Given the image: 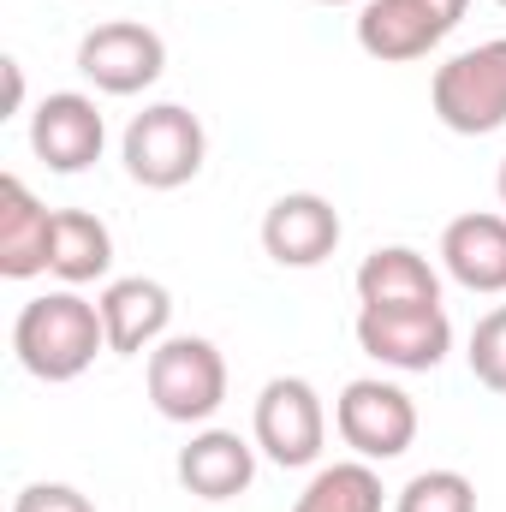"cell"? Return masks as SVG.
Instances as JSON below:
<instances>
[{
  "label": "cell",
  "mask_w": 506,
  "mask_h": 512,
  "mask_svg": "<svg viewBox=\"0 0 506 512\" xmlns=\"http://www.w3.org/2000/svg\"><path fill=\"white\" fill-rule=\"evenodd\" d=\"M316 6H364V0H316Z\"/></svg>",
  "instance_id": "cell-25"
},
{
  "label": "cell",
  "mask_w": 506,
  "mask_h": 512,
  "mask_svg": "<svg viewBox=\"0 0 506 512\" xmlns=\"http://www.w3.org/2000/svg\"><path fill=\"white\" fill-rule=\"evenodd\" d=\"M114 268V233L90 209H54V239H48V274L60 286H90Z\"/></svg>",
  "instance_id": "cell-17"
},
{
  "label": "cell",
  "mask_w": 506,
  "mask_h": 512,
  "mask_svg": "<svg viewBox=\"0 0 506 512\" xmlns=\"http://www.w3.org/2000/svg\"><path fill=\"white\" fill-rule=\"evenodd\" d=\"M465 358H471V376L489 393H506V304H495L489 316H477Z\"/></svg>",
  "instance_id": "cell-20"
},
{
  "label": "cell",
  "mask_w": 506,
  "mask_h": 512,
  "mask_svg": "<svg viewBox=\"0 0 506 512\" xmlns=\"http://www.w3.org/2000/svg\"><path fill=\"white\" fill-rule=\"evenodd\" d=\"M429 108L453 137H489L506 126V36L477 42L435 66Z\"/></svg>",
  "instance_id": "cell-4"
},
{
  "label": "cell",
  "mask_w": 506,
  "mask_h": 512,
  "mask_svg": "<svg viewBox=\"0 0 506 512\" xmlns=\"http://www.w3.org/2000/svg\"><path fill=\"white\" fill-rule=\"evenodd\" d=\"M48 239H54V209L18 179H0V274L6 280H36L48 274Z\"/></svg>",
  "instance_id": "cell-15"
},
{
  "label": "cell",
  "mask_w": 506,
  "mask_h": 512,
  "mask_svg": "<svg viewBox=\"0 0 506 512\" xmlns=\"http://www.w3.org/2000/svg\"><path fill=\"white\" fill-rule=\"evenodd\" d=\"M495 6H506V0H495Z\"/></svg>",
  "instance_id": "cell-26"
},
{
  "label": "cell",
  "mask_w": 506,
  "mask_h": 512,
  "mask_svg": "<svg viewBox=\"0 0 506 512\" xmlns=\"http://www.w3.org/2000/svg\"><path fill=\"white\" fill-rule=\"evenodd\" d=\"M12 352L36 382H78L102 352H108V328H102V304H90L78 286L42 292L18 310L12 322Z\"/></svg>",
  "instance_id": "cell-1"
},
{
  "label": "cell",
  "mask_w": 506,
  "mask_h": 512,
  "mask_svg": "<svg viewBox=\"0 0 506 512\" xmlns=\"http://www.w3.org/2000/svg\"><path fill=\"white\" fill-rule=\"evenodd\" d=\"M120 161L143 191H179L203 173L209 161V131L191 108L179 102H155L143 114H131L126 137H120Z\"/></svg>",
  "instance_id": "cell-3"
},
{
  "label": "cell",
  "mask_w": 506,
  "mask_h": 512,
  "mask_svg": "<svg viewBox=\"0 0 506 512\" xmlns=\"http://www.w3.org/2000/svg\"><path fill=\"white\" fill-rule=\"evenodd\" d=\"M453 36V24L429 0H364L358 6V48L381 66H405L435 54Z\"/></svg>",
  "instance_id": "cell-12"
},
{
  "label": "cell",
  "mask_w": 506,
  "mask_h": 512,
  "mask_svg": "<svg viewBox=\"0 0 506 512\" xmlns=\"http://www.w3.org/2000/svg\"><path fill=\"white\" fill-rule=\"evenodd\" d=\"M102 143H108V126H102V108L96 96L84 90H54L36 102L30 114V149L48 173H84L102 161Z\"/></svg>",
  "instance_id": "cell-9"
},
{
  "label": "cell",
  "mask_w": 506,
  "mask_h": 512,
  "mask_svg": "<svg viewBox=\"0 0 506 512\" xmlns=\"http://www.w3.org/2000/svg\"><path fill=\"white\" fill-rule=\"evenodd\" d=\"M381 507H387V489H381L370 459H334V465H322L304 483V495L292 501V512H381Z\"/></svg>",
  "instance_id": "cell-18"
},
{
  "label": "cell",
  "mask_w": 506,
  "mask_h": 512,
  "mask_svg": "<svg viewBox=\"0 0 506 512\" xmlns=\"http://www.w3.org/2000/svg\"><path fill=\"white\" fill-rule=\"evenodd\" d=\"M334 429L352 447V459L387 465V459L411 453V441H417V399L399 382L358 376V382L340 387V399H334Z\"/></svg>",
  "instance_id": "cell-7"
},
{
  "label": "cell",
  "mask_w": 506,
  "mask_h": 512,
  "mask_svg": "<svg viewBox=\"0 0 506 512\" xmlns=\"http://www.w3.org/2000/svg\"><path fill=\"white\" fill-rule=\"evenodd\" d=\"M251 441L256 453L280 471H310L328 447V405L304 376H274L256 393V417H251Z\"/></svg>",
  "instance_id": "cell-5"
},
{
  "label": "cell",
  "mask_w": 506,
  "mask_h": 512,
  "mask_svg": "<svg viewBox=\"0 0 506 512\" xmlns=\"http://www.w3.org/2000/svg\"><path fill=\"white\" fill-rule=\"evenodd\" d=\"M0 72H6V114H18L24 108V66L18 60H0Z\"/></svg>",
  "instance_id": "cell-22"
},
{
  "label": "cell",
  "mask_w": 506,
  "mask_h": 512,
  "mask_svg": "<svg viewBox=\"0 0 506 512\" xmlns=\"http://www.w3.org/2000/svg\"><path fill=\"white\" fill-rule=\"evenodd\" d=\"M358 304H441L435 262L411 245H376L358 262Z\"/></svg>",
  "instance_id": "cell-16"
},
{
  "label": "cell",
  "mask_w": 506,
  "mask_h": 512,
  "mask_svg": "<svg viewBox=\"0 0 506 512\" xmlns=\"http://www.w3.org/2000/svg\"><path fill=\"white\" fill-rule=\"evenodd\" d=\"M102 328H108V352L114 358H143L167 340L173 328V292L149 274H120L102 286Z\"/></svg>",
  "instance_id": "cell-11"
},
{
  "label": "cell",
  "mask_w": 506,
  "mask_h": 512,
  "mask_svg": "<svg viewBox=\"0 0 506 512\" xmlns=\"http://www.w3.org/2000/svg\"><path fill=\"white\" fill-rule=\"evenodd\" d=\"M78 72L102 90V96H143L149 84H161L167 72V42L161 30L137 24V18H108L96 30H84L78 42Z\"/></svg>",
  "instance_id": "cell-8"
},
{
  "label": "cell",
  "mask_w": 506,
  "mask_h": 512,
  "mask_svg": "<svg viewBox=\"0 0 506 512\" xmlns=\"http://www.w3.org/2000/svg\"><path fill=\"white\" fill-rule=\"evenodd\" d=\"M12 512H96V501L72 483H24L12 495Z\"/></svg>",
  "instance_id": "cell-21"
},
{
  "label": "cell",
  "mask_w": 506,
  "mask_h": 512,
  "mask_svg": "<svg viewBox=\"0 0 506 512\" xmlns=\"http://www.w3.org/2000/svg\"><path fill=\"white\" fill-rule=\"evenodd\" d=\"M340 233H346L340 209L328 197H316V191H286L262 215V251L280 268H322L340 251Z\"/></svg>",
  "instance_id": "cell-10"
},
{
  "label": "cell",
  "mask_w": 506,
  "mask_h": 512,
  "mask_svg": "<svg viewBox=\"0 0 506 512\" xmlns=\"http://www.w3.org/2000/svg\"><path fill=\"white\" fill-rule=\"evenodd\" d=\"M495 191H501V209H506V161H501V173H495Z\"/></svg>",
  "instance_id": "cell-24"
},
{
  "label": "cell",
  "mask_w": 506,
  "mask_h": 512,
  "mask_svg": "<svg viewBox=\"0 0 506 512\" xmlns=\"http://www.w3.org/2000/svg\"><path fill=\"white\" fill-rule=\"evenodd\" d=\"M429 6H435V12H441L453 30H459V18H465V6H471V0H429Z\"/></svg>",
  "instance_id": "cell-23"
},
{
  "label": "cell",
  "mask_w": 506,
  "mask_h": 512,
  "mask_svg": "<svg viewBox=\"0 0 506 512\" xmlns=\"http://www.w3.org/2000/svg\"><path fill=\"white\" fill-rule=\"evenodd\" d=\"M393 512H477V483L453 465H435V471H417L399 495Z\"/></svg>",
  "instance_id": "cell-19"
},
{
  "label": "cell",
  "mask_w": 506,
  "mask_h": 512,
  "mask_svg": "<svg viewBox=\"0 0 506 512\" xmlns=\"http://www.w3.org/2000/svg\"><path fill=\"white\" fill-rule=\"evenodd\" d=\"M173 471L197 501H239L256 483V441H245L239 429H197L179 447Z\"/></svg>",
  "instance_id": "cell-13"
},
{
  "label": "cell",
  "mask_w": 506,
  "mask_h": 512,
  "mask_svg": "<svg viewBox=\"0 0 506 512\" xmlns=\"http://www.w3.org/2000/svg\"><path fill=\"white\" fill-rule=\"evenodd\" d=\"M441 268L465 292H506V215L495 209L453 215L441 233Z\"/></svg>",
  "instance_id": "cell-14"
},
{
  "label": "cell",
  "mask_w": 506,
  "mask_h": 512,
  "mask_svg": "<svg viewBox=\"0 0 506 512\" xmlns=\"http://www.w3.org/2000/svg\"><path fill=\"white\" fill-rule=\"evenodd\" d=\"M358 346L381 370L429 376L453 352V316L447 304H358Z\"/></svg>",
  "instance_id": "cell-6"
},
{
  "label": "cell",
  "mask_w": 506,
  "mask_h": 512,
  "mask_svg": "<svg viewBox=\"0 0 506 512\" xmlns=\"http://www.w3.org/2000/svg\"><path fill=\"white\" fill-rule=\"evenodd\" d=\"M143 387H149V405L167 423L197 429L227 405V358L203 334H167L143 364Z\"/></svg>",
  "instance_id": "cell-2"
}]
</instances>
